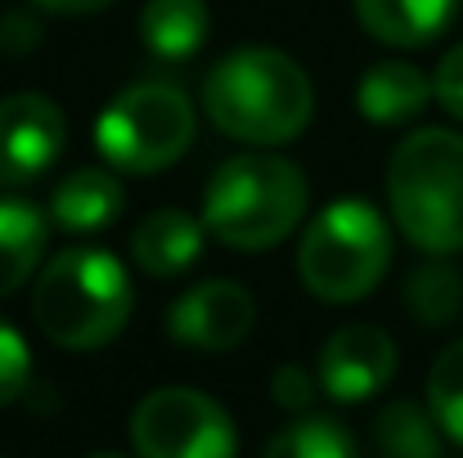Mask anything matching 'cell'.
<instances>
[{
	"instance_id": "obj_18",
	"label": "cell",
	"mask_w": 463,
	"mask_h": 458,
	"mask_svg": "<svg viewBox=\"0 0 463 458\" xmlns=\"http://www.w3.org/2000/svg\"><path fill=\"white\" fill-rule=\"evenodd\" d=\"M261 458H360L355 436L337 423V418H324V414H307L298 423H288Z\"/></svg>"
},
{
	"instance_id": "obj_20",
	"label": "cell",
	"mask_w": 463,
	"mask_h": 458,
	"mask_svg": "<svg viewBox=\"0 0 463 458\" xmlns=\"http://www.w3.org/2000/svg\"><path fill=\"white\" fill-rule=\"evenodd\" d=\"M428 409L441 423V432L455 445H463V337L437 355L428 373Z\"/></svg>"
},
{
	"instance_id": "obj_22",
	"label": "cell",
	"mask_w": 463,
	"mask_h": 458,
	"mask_svg": "<svg viewBox=\"0 0 463 458\" xmlns=\"http://www.w3.org/2000/svg\"><path fill=\"white\" fill-rule=\"evenodd\" d=\"M270 391H275V400L284 405V409H310V400H315V391H319V378H310L307 369H298V364H284L279 373H275V382H270Z\"/></svg>"
},
{
	"instance_id": "obj_9",
	"label": "cell",
	"mask_w": 463,
	"mask_h": 458,
	"mask_svg": "<svg viewBox=\"0 0 463 458\" xmlns=\"http://www.w3.org/2000/svg\"><path fill=\"white\" fill-rule=\"evenodd\" d=\"M396 373V341L378 323H346L319 351V391L337 405L378 396Z\"/></svg>"
},
{
	"instance_id": "obj_19",
	"label": "cell",
	"mask_w": 463,
	"mask_h": 458,
	"mask_svg": "<svg viewBox=\"0 0 463 458\" xmlns=\"http://www.w3.org/2000/svg\"><path fill=\"white\" fill-rule=\"evenodd\" d=\"M405 305L428 328L455 323L463 310V275L455 266H419L405 284Z\"/></svg>"
},
{
	"instance_id": "obj_1",
	"label": "cell",
	"mask_w": 463,
	"mask_h": 458,
	"mask_svg": "<svg viewBox=\"0 0 463 458\" xmlns=\"http://www.w3.org/2000/svg\"><path fill=\"white\" fill-rule=\"evenodd\" d=\"M203 108L216 131L243 145H288L307 131L315 90L298 59L284 50L248 45L225 54L203 81Z\"/></svg>"
},
{
	"instance_id": "obj_2",
	"label": "cell",
	"mask_w": 463,
	"mask_h": 458,
	"mask_svg": "<svg viewBox=\"0 0 463 458\" xmlns=\"http://www.w3.org/2000/svg\"><path fill=\"white\" fill-rule=\"evenodd\" d=\"M127 266L104 248H63L36 279L32 319L63 351H99L131 319Z\"/></svg>"
},
{
	"instance_id": "obj_21",
	"label": "cell",
	"mask_w": 463,
	"mask_h": 458,
	"mask_svg": "<svg viewBox=\"0 0 463 458\" xmlns=\"http://www.w3.org/2000/svg\"><path fill=\"white\" fill-rule=\"evenodd\" d=\"M32 382V351L23 341V332L0 319V405H14Z\"/></svg>"
},
{
	"instance_id": "obj_14",
	"label": "cell",
	"mask_w": 463,
	"mask_h": 458,
	"mask_svg": "<svg viewBox=\"0 0 463 458\" xmlns=\"http://www.w3.org/2000/svg\"><path fill=\"white\" fill-rule=\"evenodd\" d=\"M118 211H122V184L113 171H99V166H81L63 175L50 193V220L68 234L104 229L109 220H118Z\"/></svg>"
},
{
	"instance_id": "obj_26",
	"label": "cell",
	"mask_w": 463,
	"mask_h": 458,
	"mask_svg": "<svg viewBox=\"0 0 463 458\" xmlns=\"http://www.w3.org/2000/svg\"><path fill=\"white\" fill-rule=\"evenodd\" d=\"M90 458H122V454H90Z\"/></svg>"
},
{
	"instance_id": "obj_24",
	"label": "cell",
	"mask_w": 463,
	"mask_h": 458,
	"mask_svg": "<svg viewBox=\"0 0 463 458\" xmlns=\"http://www.w3.org/2000/svg\"><path fill=\"white\" fill-rule=\"evenodd\" d=\"M0 45H5V50H32V45H36V23H32L23 9L5 14V18H0Z\"/></svg>"
},
{
	"instance_id": "obj_16",
	"label": "cell",
	"mask_w": 463,
	"mask_h": 458,
	"mask_svg": "<svg viewBox=\"0 0 463 458\" xmlns=\"http://www.w3.org/2000/svg\"><path fill=\"white\" fill-rule=\"evenodd\" d=\"M212 27V14L203 0H149L140 9V36L145 50L162 63H184L203 50Z\"/></svg>"
},
{
	"instance_id": "obj_5",
	"label": "cell",
	"mask_w": 463,
	"mask_h": 458,
	"mask_svg": "<svg viewBox=\"0 0 463 458\" xmlns=\"http://www.w3.org/2000/svg\"><path fill=\"white\" fill-rule=\"evenodd\" d=\"M392 266V229L364 198L328 202L302 234L298 275L310 297L351 305L369 297Z\"/></svg>"
},
{
	"instance_id": "obj_12",
	"label": "cell",
	"mask_w": 463,
	"mask_h": 458,
	"mask_svg": "<svg viewBox=\"0 0 463 458\" xmlns=\"http://www.w3.org/2000/svg\"><path fill=\"white\" fill-rule=\"evenodd\" d=\"M437 95V86L414 68V63H373L360 86H355V104H360V117L378 122V126H401L410 117H419L428 108V99Z\"/></svg>"
},
{
	"instance_id": "obj_7",
	"label": "cell",
	"mask_w": 463,
	"mask_h": 458,
	"mask_svg": "<svg viewBox=\"0 0 463 458\" xmlns=\"http://www.w3.org/2000/svg\"><path fill=\"white\" fill-rule=\"evenodd\" d=\"M131 445L140 458H234V418L194 387L149 391L131 414Z\"/></svg>"
},
{
	"instance_id": "obj_15",
	"label": "cell",
	"mask_w": 463,
	"mask_h": 458,
	"mask_svg": "<svg viewBox=\"0 0 463 458\" xmlns=\"http://www.w3.org/2000/svg\"><path fill=\"white\" fill-rule=\"evenodd\" d=\"M50 220L27 198H0V297L23 288L45 257Z\"/></svg>"
},
{
	"instance_id": "obj_3",
	"label": "cell",
	"mask_w": 463,
	"mask_h": 458,
	"mask_svg": "<svg viewBox=\"0 0 463 458\" xmlns=\"http://www.w3.org/2000/svg\"><path fill=\"white\" fill-rule=\"evenodd\" d=\"M307 216V175L275 153H239L203 193V225L234 252L279 248Z\"/></svg>"
},
{
	"instance_id": "obj_10",
	"label": "cell",
	"mask_w": 463,
	"mask_h": 458,
	"mask_svg": "<svg viewBox=\"0 0 463 458\" xmlns=\"http://www.w3.org/2000/svg\"><path fill=\"white\" fill-rule=\"evenodd\" d=\"M252 323H257L252 293L239 284H225V279H207V284L189 288L166 314L171 337L194 351H234L252 332Z\"/></svg>"
},
{
	"instance_id": "obj_23",
	"label": "cell",
	"mask_w": 463,
	"mask_h": 458,
	"mask_svg": "<svg viewBox=\"0 0 463 458\" xmlns=\"http://www.w3.org/2000/svg\"><path fill=\"white\" fill-rule=\"evenodd\" d=\"M432 86H437V99H441V108L450 113V117H459L463 122V41L441 59V68H437V77H432Z\"/></svg>"
},
{
	"instance_id": "obj_4",
	"label": "cell",
	"mask_w": 463,
	"mask_h": 458,
	"mask_svg": "<svg viewBox=\"0 0 463 458\" xmlns=\"http://www.w3.org/2000/svg\"><path fill=\"white\" fill-rule=\"evenodd\" d=\"M387 198L414 248L432 257L463 252V136L432 126L401 140L387 166Z\"/></svg>"
},
{
	"instance_id": "obj_6",
	"label": "cell",
	"mask_w": 463,
	"mask_h": 458,
	"mask_svg": "<svg viewBox=\"0 0 463 458\" xmlns=\"http://www.w3.org/2000/svg\"><path fill=\"white\" fill-rule=\"evenodd\" d=\"M95 145L109 166L127 175H154L194 145V104L171 81H140L104 108Z\"/></svg>"
},
{
	"instance_id": "obj_11",
	"label": "cell",
	"mask_w": 463,
	"mask_h": 458,
	"mask_svg": "<svg viewBox=\"0 0 463 458\" xmlns=\"http://www.w3.org/2000/svg\"><path fill=\"white\" fill-rule=\"evenodd\" d=\"M131 257L145 275L154 279H175L184 275L198 257H203V225L189 211L162 207L154 216H145L131 234Z\"/></svg>"
},
{
	"instance_id": "obj_13",
	"label": "cell",
	"mask_w": 463,
	"mask_h": 458,
	"mask_svg": "<svg viewBox=\"0 0 463 458\" xmlns=\"http://www.w3.org/2000/svg\"><path fill=\"white\" fill-rule=\"evenodd\" d=\"M455 9H459V0H355L360 27L373 41L401 45V50L437 41L450 27Z\"/></svg>"
},
{
	"instance_id": "obj_17",
	"label": "cell",
	"mask_w": 463,
	"mask_h": 458,
	"mask_svg": "<svg viewBox=\"0 0 463 458\" xmlns=\"http://www.w3.org/2000/svg\"><path fill=\"white\" fill-rule=\"evenodd\" d=\"M441 423L414 400H396L373 418V445L383 458H441Z\"/></svg>"
},
{
	"instance_id": "obj_25",
	"label": "cell",
	"mask_w": 463,
	"mask_h": 458,
	"mask_svg": "<svg viewBox=\"0 0 463 458\" xmlns=\"http://www.w3.org/2000/svg\"><path fill=\"white\" fill-rule=\"evenodd\" d=\"M36 5L50 9V14H99V9H109L118 0H36Z\"/></svg>"
},
{
	"instance_id": "obj_8",
	"label": "cell",
	"mask_w": 463,
	"mask_h": 458,
	"mask_svg": "<svg viewBox=\"0 0 463 458\" xmlns=\"http://www.w3.org/2000/svg\"><path fill=\"white\" fill-rule=\"evenodd\" d=\"M68 140V122L50 95L18 90L0 99V184L41 180Z\"/></svg>"
}]
</instances>
